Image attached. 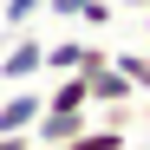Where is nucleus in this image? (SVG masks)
Returning a JSON list of instances; mask_svg holds the SVG:
<instances>
[{"instance_id":"obj_1","label":"nucleus","mask_w":150,"mask_h":150,"mask_svg":"<svg viewBox=\"0 0 150 150\" xmlns=\"http://www.w3.org/2000/svg\"><path fill=\"white\" fill-rule=\"evenodd\" d=\"M39 117H46V91H26V85H13L7 98H0V137L39 131Z\"/></svg>"},{"instance_id":"obj_2","label":"nucleus","mask_w":150,"mask_h":150,"mask_svg":"<svg viewBox=\"0 0 150 150\" xmlns=\"http://www.w3.org/2000/svg\"><path fill=\"white\" fill-rule=\"evenodd\" d=\"M98 65H111L105 46H85V39H59V46H46V72H52V79H65V72H98Z\"/></svg>"},{"instance_id":"obj_3","label":"nucleus","mask_w":150,"mask_h":150,"mask_svg":"<svg viewBox=\"0 0 150 150\" xmlns=\"http://www.w3.org/2000/svg\"><path fill=\"white\" fill-rule=\"evenodd\" d=\"M39 72H46V46L26 39V33L0 52V79H7V85H26V79H39Z\"/></svg>"},{"instance_id":"obj_4","label":"nucleus","mask_w":150,"mask_h":150,"mask_svg":"<svg viewBox=\"0 0 150 150\" xmlns=\"http://www.w3.org/2000/svg\"><path fill=\"white\" fill-rule=\"evenodd\" d=\"M85 131H91V117H85V111H52V105H46V117H39V131H33V137H39V144H79Z\"/></svg>"},{"instance_id":"obj_5","label":"nucleus","mask_w":150,"mask_h":150,"mask_svg":"<svg viewBox=\"0 0 150 150\" xmlns=\"http://www.w3.org/2000/svg\"><path fill=\"white\" fill-rule=\"evenodd\" d=\"M131 98H137V85L117 72V59L91 72V105H111V111H117V105H131Z\"/></svg>"},{"instance_id":"obj_6","label":"nucleus","mask_w":150,"mask_h":150,"mask_svg":"<svg viewBox=\"0 0 150 150\" xmlns=\"http://www.w3.org/2000/svg\"><path fill=\"white\" fill-rule=\"evenodd\" d=\"M52 111H91V72H65V79L46 91Z\"/></svg>"},{"instance_id":"obj_7","label":"nucleus","mask_w":150,"mask_h":150,"mask_svg":"<svg viewBox=\"0 0 150 150\" xmlns=\"http://www.w3.org/2000/svg\"><path fill=\"white\" fill-rule=\"evenodd\" d=\"M111 59H117V72H124L137 91H150V59H144V52H111Z\"/></svg>"},{"instance_id":"obj_8","label":"nucleus","mask_w":150,"mask_h":150,"mask_svg":"<svg viewBox=\"0 0 150 150\" xmlns=\"http://www.w3.org/2000/svg\"><path fill=\"white\" fill-rule=\"evenodd\" d=\"M72 150H124V131H117V124H105V131H85Z\"/></svg>"},{"instance_id":"obj_9","label":"nucleus","mask_w":150,"mask_h":150,"mask_svg":"<svg viewBox=\"0 0 150 150\" xmlns=\"http://www.w3.org/2000/svg\"><path fill=\"white\" fill-rule=\"evenodd\" d=\"M33 13H46V0H7V33H20Z\"/></svg>"},{"instance_id":"obj_10","label":"nucleus","mask_w":150,"mask_h":150,"mask_svg":"<svg viewBox=\"0 0 150 150\" xmlns=\"http://www.w3.org/2000/svg\"><path fill=\"white\" fill-rule=\"evenodd\" d=\"M91 0H46V13H59V20H85Z\"/></svg>"},{"instance_id":"obj_11","label":"nucleus","mask_w":150,"mask_h":150,"mask_svg":"<svg viewBox=\"0 0 150 150\" xmlns=\"http://www.w3.org/2000/svg\"><path fill=\"white\" fill-rule=\"evenodd\" d=\"M85 26H111V0H91V7H85Z\"/></svg>"},{"instance_id":"obj_12","label":"nucleus","mask_w":150,"mask_h":150,"mask_svg":"<svg viewBox=\"0 0 150 150\" xmlns=\"http://www.w3.org/2000/svg\"><path fill=\"white\" fill-rule=\"evenodd\" d=\"M33 150H72V144H33Z\"/></svg>"},{"instance_id":"obj_13","label":"nucleus","mask_w":150,"mask_h":150,"mask_svg":"<svg viewBox=\"0 0 150 150\" xmlns=\"http://www.w3.org/2000/svg\"><path fill=\"white\" fill-rule=\"evenodd\" d=\"M144 39H150V7H144Z\"/></svg>"},{"instance_id":"obj_14","label":"nucleus","mask_w":150,"mask_h":150,"mask_svg":"<svg viewBox=\"0 0 150 150\" xmlns=\"http://www.w3.org/2000/svg\"><path fill=\"white\" fill-rule=\"evenodd\" d=\"M131 7H137V13H144V7H150V0H131Z\"/></svg>"}]
</instances>
